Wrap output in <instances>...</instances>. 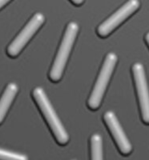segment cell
<instances>
[{
  "label": "cell",
  "mask_w": 149,
  "mask_h": 160,
  "mask_svg": "<svg viewBox=\"0 0 149 160\" xmlns=\"http://www.w3.org/2000/svg\"><path fill=\"white\" fill-rule=\"evenodd\" d=\"M140 8V2L138 0H129L117 11L106 19L102 24L99 26L97 33L100 37H107L117 27L129 18L133 13L136 12Z\"/></svg>",
  "instance_id": "cell-5"
},
{
  "label": "cell",
  "mask_w": 149,
  "mask_h": 160,
  "mask_svg": "<svg viewBox=\"0 0 149 160\" xmlns=\"http://www.w3.org/2000/svg\"><path fill=\"white\" fill-rule=\"evenodd\" d=\"M91 160H104L102 138L99 134H95L91 138Z\"/></svg>",
  "instance_id": "cell-9"
},
{
  "label": "cell",
  "mask_w": 149,
  "mask_h": 160,
  "mask_svg": "<svg viewBox=\"0 0 149 160\" xmlns=\"http://www.w3.org/2000/svg\"><path fill=\"white\" fill-rule=\"evenodd\" d=\"M104 118L120 153L124 155H129L132 151V147L129 140L127 139L116 115L112 111H107L104 114Z\"/></svg>",
  "instance_id": "cell-7"
},
{
  "label": "cell",
  "mask_w": 149,
  "mask_h": 160,
  "mask_svg": "<svg viewBox=\"0 0 149 160\" xmlns=\"http://www.w3.org/2000/svg\"><path fill=\"white\" fill-rule=\"evenodd\" d=\"M71 1L75 5H80V4H82L84 2V0H71Z\"/></svg>",
  "instance_id": "cell-12"
},
{
  "label": "cell",
  "mask_w": 149,
  "mask_h": 160,
  "mask_svg": "<svg viewBox=\"0 0 149 160\" xmlns=\"http://www.w3.org/2000/svg\"><path fill=\"white\" fill-rule=\"evenodd\" d=\"M11 0H0V10L3 8L4 6L10 2Z\"/></svg>",
  "instance_id": "cell-11"
},
{
  "label": "cell",
  "mask_w": 149,
  "mask_h": 160,
  "mask_svg": "<svg viewBox=\"0 0 149 160\" xmlns=\"http://www.w3.org/2000/svg\"><path fill=\"white\" fill-rule=\"evenodd\" d=\"M33 97L58 143L59 145H65L69 140V135H67L44 90L40 88H35L33 91Z\"/></svg>",
  "instance_id": "cell-1"
},
{
  "label": "cell",
  "mask_w": 149,
  "mask_h": 160,
  "mask_svg": "<svg viewBox=\"0 0 149 160\" xmlns=\"http://www.w3.org/2000/svg\"><path fill=\"white\" fill-rule=\"evenodd\" d=\"M44 20L45 18L44 15L41 13H37L31 18L28 24L20 31L19 34L8 48V54L9 56L15 58L21 52L24 47L29 42V40L44 24Z\"/></svg>",
  "instance_id": "cell-4"
},
{
  "label": "cell",
  "mask_w": 149,
  "mask_h": 160,
  "mask_svg": "<svg viewBox=\"0 0 149 160\" xmlns=\"http://www.w3.org/2000/svg\"><path fill=\"white\" fill-rule=\"evenodd\" d=\"M132 73L142 119L146 124H149V91L144 66L141 63H135L132 67Z\"/></svg>",
  "instance_id": "cell-6"
},
{
  "label": "cell",
  "mask_w": 149,
  "mask_h": 160,
  "mask_svg": "<svg viewBox=\"0 0 149 160\" xmlns=\"http://www.w3.org/2000/svg\"><path fill=\"white\" fill-rule=\"evenodd\" d=\"M78 31L79 27L75 22H71L67 25L64 38L60 43L55 61L53 62L52 68L50 71L49 77L52 82H58L62 77Z\"/></svg>",
  "instance_id": "cell-2"
},
{
  "label": "cell",
  "mask_w": 149,
  "mask_h": 160,
  "mask_svg": "<svg viewBox=\"0 0 149 160\" xmlns=\"http://www.w3.org/2000/svg\"><path fill=\"white\" fill-rule=\"evenodd\" d=\"M17 92L18 86L15 83L11 82L7 86L2 97L0 98V124L3 121Z\"/></svg>",
  "instance_id": "cell-8"
},
{
  "label": "cell",
  "mask_w": 149,
  "mask_h": 160,
  "mask_svg": "<svg viewBox=\"0 0 149 160\" xmlns=\"http://www.w3.org/2000/svg\"><path fill=\"white\" fill-rule=\"evenodd\" d=\"M145 39H146V42H147V45L149 46V32L147 33V35H146V36H145Z\"/></svg>",
  "instance_id": "cell-13"
},
{
  "label": "cell",
  "mask_w": 149,
  "mask_h": 160,
  "mask_svg": "<svg viewBox=\"0 0 149 160\" xmlns=\"http://www.w3.org/2000/svg\"><path fill=\"white\" fill-rule=\"evenodd\" d=\"M0 160H29L28 156L0 149Z\"/></svg>",
  "instance_id": "cell-10"
},
{
  "label": "cell",
  "mask_w": 149,
  "mask_h": 160,
  "mask_svg": "<svg viewBox=\"0 0 149 160\" xmlns=\"http://www.w3.org/2000/svg\"><path fill=\"white\" fill-rule=\"evenodd\" d=\"M117 62V56L114 53H109L106 56L100 70L96 82L88 99V107L91 110H97L100 108L104 93L107 89L112 72Z\"/></svg>",
  "instance_id": "cell-3"
}]
</instances>
